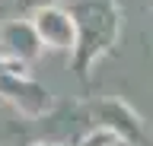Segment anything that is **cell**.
Here are the masks:
<instances>
[{"mask_svg":"<svg viewBox=\"0 0 153 146\" xmlns=\"http://www.w3.org/2000/svg\"><path fill=\"white\" fill-rule=\"evenodd\" d=\"M70 16H74V26H76L74 70L80 79H86L89 70L115 48L124 16L115 0H76L70 7Z\"/></svg>","mask_w":153,"mask_h":146,"instance_id":"6da1fadb","label":"cell"},{"mask_svg":"<svg viewBox=\"0 0 153 146\" xmlns=\"http://www.w3.org/2000/svg\"><path fill=\"white\" fill-rule=\"evenodd\" d=\"M42 48H45V45L38 38L32 19H19L16 16V19L0 22V64H3V67L22 73L32 60H38Z\"/></svg>","mask_w":153,"mask_h":146,"instance_id":"7a4b0ae2","label":"cell"},{"mask_svg":"<svg viewBox=\"0 0 153 146\" xmlns=\"http://www.w3.org/2000/svg\"><path fill=\"white\" fill-rule=\"evenodd\" d=\"M89 117H93L96 127L108 130V134L118 136L121 143L137 146V143H140V136H143L140 117L134 114L121 98H96L93 105H89Z\"/></svg>","mask_w":153,"mask_h":146,"instance_id":"3957f363","label":"cell"},{"mask_svg":"<svg viewBox=\"0 0 153 146\" xmlns=\"http://www.w3.org/2000/svg\"><path fill=\"white\" fill-rule=\"evenodd\" d=\"M0 95L13 102V105L29 117H38L51 108V95H48L45 86H38L35 79H29L26 73H16L0 64Z\"/></svg>","mask_w":153,"mask_h":146,"instance_id":"277c9868","label":"cell"},{"mask_svg":"<svg viewBox=\"0 0 153 146\" xmlns=\"http://www.w3.org/2000/svg\"><path fill=\"white\" fill-rule=\"evenodd\" d=\"M32 26H35L42 45L51 51H74L76 45V26L70 10H61V7H45V10L32 13Z\"/></svg>","mask_w":153,"mask_h":146,"instance_id":"5b68a950","label":"cell"},{"mask_svg":"<svg viewBox=\"0 0 153 146\" xmlns=\"http://www.w3.org/2000/svg\"><path fill=\"white\" fill-rule=\"evenodd\" d=\"M19 7H22V10L38 13V10H45V7H54V0H19Z\"/></svg>","mask_w":153,"mask_h":146,"instance_id":"8992f818","label":"cell"},{"mask_svg":"<svg viewBox=\"0 0 153 146\" xmlns=\"http://www.w3.org/2000/svg\"><path fill=\"white\" fill-rule=\"evenodd\" d=\"M147 51H150V60H153V22H150V32H147Z\"/></svg>","mask_w":153,"mask_h":146,"instance_id":"52a82bcc","label":"cell"},{"mask_svg":"<svg viewBox=\"0 0 153 146\" xmlns=\"http://www.w3.org/2000/svg\"><path fill=\"white\" fill-rule=\"evenodd\" d=\"M35 146H64V143H35Z\"/></svg>","mask_w":153,"mask_h":146,"instance_id":"ba28073f","label":"cell"},{"mask_svg":"<svg viewBox=\"0 0 153 146\" xmlns=\"http://www.w3.org/2000/svg\"><path fill=\"white\" fill-rule=\"evenodd\" d=\"M112 146H131V143H121V140H118V143H112Z\"/></svg>","mask_w":153,"mask_h":146,"instance_id":"9c48e42d","label":"cell"}]
</instances>
